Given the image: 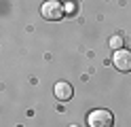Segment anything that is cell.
<instances>
[{
  "mask_svg": "<svg viewBox=\"0 0 131 127\" xmlns=\"http://www.w3.org/2000/svg\"><path fill=\"white\" fill-rule=\"evenodd\" d=\"M63 4L59 2V0H47V2L42 4V8H40V15L45 17V19L49 21H59L63 17Z\"/></svg>",
  "mask_w": 131,
  "mask_h": 127,
  "instance_id": "7a4b0ae2",
  "label": "cell"
},
{
  "mask_svg": "<svg viewBox=\"0 0 131 127\" xmlns=\"http://www.w3.org/2000/svg\"><path fill=\"white\" fill-rule=\"evenodd\" d=\"M70 127H76V125H70Z\"/></svg>",
  "mask_w": 131,
  "mask_h": 127,
  "instance_id": "8992f818",
  "label": "cell"
},
{
  "mask_svg": "<svg viewBox=\"0 0 131 127\" xmlns=\"http://www.w3.org/2000/svg\"><path fill=\"white\" fill-rule=\"evenodd\" d=\"M110 47H112L114 51L123 49V47H125V38H123L121 34H114V36H110Z\"/></svg>",
  "mask_w": 131,
  "mask_h": 127,
  "instance_id": "5b68a950",
  "label": "cell"
},
{
  "mask_svg": "<svg viewBox=\"0 0 131 127\" xmlns=\"http://www.w3.org/2000/svg\"><path fill=\"white\" fill-rule=\"evenodd\" d=\"M112 64L118 72H131V51L127 49H118L112 55Z\"/></svg>",
  "mask_w": 131,
  "mask_h": 127,
  "instance_id": "3957f363",
  "label": "cell"
},
{
  "mask_svg": "<svg viewBox=\"0 0 131 127\" xmlns=\"http://www.w3.org/2000/svg\"><path fill=\"white\" fill-rule=\"evenodd\" d=\"M55 97L59 100V102H68L72 100V95H74V89H72V85L70 83H66V81H59V83H55Z\"/></svg>",
  "mask_w": 131,
  "mask_h": 127,
  "instance_id": "277c9868",
  "label": "cell"
},
{
  "mask_svg": "<svg viewBox=\"0 0 131 127\" xmlns=\"http://www.w3.org/2000/svg\"><path fill=\"white\" fill-rule=\"evenodd\" d=\"M87 123H89V127H112L114 125V116H112L110 110L97 108V110H93V112L89 114Z\"/></svg>",
  "mask_w": 131,
  "mask_h": 127,
  "instance_id": "6da1fadb",
  "label": "cell"
}]
</instances>
